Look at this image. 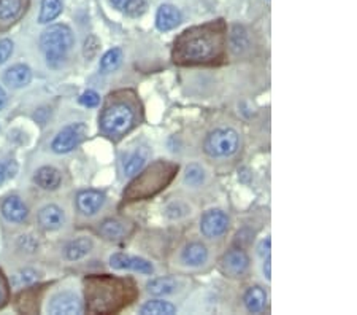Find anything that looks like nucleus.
<instances>
[{
	"label": "nucleus",
	"mask_w": 357,
	"mask_h": 315,
	"mask_svg": "<svg viewBox=\"0 0 357 315\" xmlns=\"http://www.w3.org/2000/svg\"><path fill=\"white\" fill-rule=\"evenodd\" d=\"M270 239H266V240H262L261 242V245H259V255L261 256H268L270 255Z\"/></svg>",
	"instance_id": "35"
},
{
	"label": "nucleus",
	"mask_w": 357,
	"mask_h": 315,
	"mask_svg": "<svg viewBox=\"0 0 357 315\" xmlns=\"http://www.w3.org/2000/svg\"><path fill=\"white\" fill-rule=\"evenodd\" d=\"M100 234L108 240H118L124 236V228L121 223L114 220H107L102 223Z\"/></svg>",
	"instance_id": "26"
},
{
	"label": "nucleus",
	"mask_w": 357,
	"mask_h": 315,
	"mask_svg": "<svg viewBox=\"0 0 357 315\" xmlns=\"http://www.w3.org/2000/svg\"><path fill=\"white\" fill-rule=\"evenodd\" d=\"M178 168L172 166L169 163H156L151 168L146 169L142 175H138L137 179L130 183L128 190L124 191V198L128 199H145L156 194L158 191L172 180L175 170Z\"/></svg>",
	"instance_id": "2"
},
{
	"label": "nucleus",
	"mask_w": 357,
	"mask_h": 315,
	"mask_svg": "<svg viewBox=\"0 0 357 315\" xmlns=\"http://www.w3.org/2000/svg\"><path fill=\"white\" fill-rule=\"evenodd\" d=\"M36 182L43 190H56L61 185V174L59 170L51 168V166H45V168H40L37 170Z\"/></svg>",
	"instance_id": "17"
},
{
	"label": "nucleus",
	"mask_w": 357,
	"mask_h": 315,
	"mask_svg": "<svg viewBox=\"0 0 357 315\" xmlns=\"http://www.w3.org/2000/svg\"><path fill=\"white\" fill-rule=\"evenodd\" d=\"M5 104H7V94H5V91L0 88V110H2Z\"/></svg>",
	"instance_id": "38"
},
{
	"label": "nucleus",
	"mask_w": 357,
	"mask_h": 315,
	"mask_svg": "<svg viewBox=\"0 0 357 315\" xmlns=\"http://www.w3.org/2000/svg\"><path fill=\"white\" fill-rule=\"evenodd\" d=\"M110 265L114 269H119V271H135V272H142V274H153V265L143 258L138 256H130V255H124V254H114L110 258Z\"/></svg>",
	"instance_id": "9"
},
{
	"label": "nucleus",
	"mask_w": 357,
	"mask_h": 315,
	"mask_svg": "<svg viewBox=\"0 0 357 315\" xmlns=\"http://www.w3.org/2000/svg\"><path fill=\"white\" fill-rule=\"evenodd\" d=\"M36 280H37V274L31 271V269H26V271H21L16 274L13 279V285L18 286V288H22V286L31 285L32 282H36Z\"/></svg>",
	"instance_id": "29"
},
{
	"label": "nucleus",
	"mask_w": 357,
	"mask_h": 315,
	"mask_svg": "<svg viewBox=\"0 0 357 315\" xmlns=\"http://www.w3.org/2000/svg\"><path fill=\"white\" fill-rule=\"evenodd\" d=\"M266 301H267V295L261 286H251L245 295V306L248 311L252 314L261 312L264 306H266Z\"/></svg>",
	"instance_id": "20"
},
{
	"label": "nucleus",
	"mask_w": 357,
	"mask_h": 315,
	"mask_svg": "<svg viewBox=\"0 0 357 315\" xmlns=\"http://www.w3.org/2000/svg\"><path fill=\"white\" fill-rule=\"evenodd\" d=\"M5 177H7V170H5V168L2 164H0V185H2L3 183V180H5Z\"/></svg>",
	"instance_id": "39"
},
{
	"label": "nucleus",
	"mask_w": 357,
	"mask_h": 315,
	"mask_svg": "<svg viewBox=\"0 0 357 315\" xmlns=\"http://www.w3.org/2000/svg\"><path fill=\"white\" fill-rule=\"evenodd\" d=\"M96 285L89 290L91 309L94 312L114 311V302L123 298V285L112 279H96L92 280Z\"/></svg>",
	"instance_id": "4"
},
{
	"label": "nucleus",
	"mask_w": 357,
	"mask_h": 315,
	"mask_svg": "<svg viewBox=\"0 0 357 315\" xmlns=\"http://www.w3.org/2000/svg\"><path fill=\"white\" fill-rule=\"evenodd\" d=\"M143 166H145V154H142L138 152L130 154V156L128 158V161H126V164H124L126 175H137Z\"/></svg>",
	"instance_id": "27"
},
{
	"label": "nucleus",
	"mask_w": 357,
	"mask_h": 315,
	"mask_svg": "<svg viewBox=\"0 0 357 315\" xmlns=\"http://www.w3.org/2000/svg\"><path fill=\"white\" fill-rule=\"evenodd\" d=\"M148 291L154 296H165L172 295L176 290V280L172 277H159L148 282Z\"/></svg>",
	"instance_id": "21"
},
{
	"label": "nucleus",
	"mask_w": 357,
	"mask_h": 315,
	"mask_svg": "<svg viewBox=\"0 0 357 315\" xmlns=\"http://www.w3.org/2000/svg\"><path fill=\"white\" fill-rule=\"evenodd\" d=\"M103 203H105V196L102 193L88 190L82 191L77 198V205L79 212H83L84 215H94L102 209Z\"/></svg>",
	"instance_id": "12"
},
{
	"label": "nucleus",
	"mask_w": 357,
	"mask_h": 315,
	"mask_svg": "<svg viewBox=\"0 0 357 315\" xmlns=\"http://www.w3.org/2000/svg\"><path fill=\"white\" fill-rule=\"evenodd\" d=\"M175 312H176V307L172 306L170 302H167V301H149L142 307V314H145V315H149V314L172 315Z\"/></svg>",
	"instance_id": "25"
},
{
	"label": "nucleus",
	"mask_w": 357,
	"mask_h": 315,
	"mask_svg": "<svg viewBox=\"0 0 357 315\" xmlns=\"http://www.w3.org/2000/svg\"><path fill=\"white\" fill-rule=\"evenodd\" d=\"M38 223L40 226L46 231H54L64 225V212H62L57 205H46L38 214Z\"/></svg>",
	"instance_id": "14"
},
{
	"label": "nucleus",
	"mask_w": 357,
	"mask_h": 315,
	"mask_svg": "<svg viewBox=\"0 0 357 315\" xmlns=\"http://www.w3.org/2000/svg\"><path fill=\"white\" fill-rule=\"evenodd\" d=\"M264 272H266V277H267L268 280L272 279V261H270V258H267L266 268H264Z\"/></svg>",
	"instance_id": "36"
},
{
	"label": "nucleus",
	"mask_w": 357,
	"mask_h": 315,
	"mask_svg": "<svg viewBox=\"0 0 357 315\" xmlns=\"http://www.w3.org/2000/svg\"><path fill=\"white\" fill-rule=\"evenodd\" d=\"M221 43V34L213 27H197L186 31L175 43V61L188 62L206 61L215 56Z\"/></svg>",
	"instance_id": "1"
},
{
	"label": "nucleus",
	"mask_w": 357,
	"mask_h": 315,
	"mask_svg": "<svg viewBox=\"0 0 357 315\" xmlns=\"http://www.w3.org/2000/svg\"><path fill=\"white\" fill-rule=\"evenodd\" d=\"M48 312L56 314V315L79 314L82 312V302H79L78 298L72 293H59L51 300L48 306Z\"/></svg>",
	"instance_id": "11"
},
{
	"label": "nucleus",
	"mask_w": 357,
	"mask_h": 315,
	"mask_svg": "<svg viewBox=\"0 0 357 315\" xmlns=\"http://www.w3.org/2000/svg\"><path fill=\"white\" fill-rule=\"evenodd\" d=\"M86 134H88V128L83 123H77L72 126H67L66 129H62L59 134L56 135V139L53 140V148L54 153H68L72 152L73 148H77L79 143L84 140Z\"/></svg>",
	"instance_id": "7"
},
{
	"label": "nucleus",
	"mask_w": 357,
	"mask_h": 315,
	"mask_svg": "<svg viewBox=\"0 0 357 315\" xmlns=\"http://www.w3.org/2000/svg\"><path fill=\"white\" fill-rule=\"evenodd\" d=\"M40 47L46 54L48 66L59 67L64 62L66 54L73 47L72 31L66 24L50 26L40 37Z\"/></svg>",
	"instance_id": "3"
},
{
	"label": "nucleus",
	"mask_w": 357,
	"mask_h": 315,
	"mask_svg": "<svg viewBox=\"0 0 357 315\" xmlns=\"http://www.w3.org/2000/svg\"><path fill=\"white\" fill-rule=\"evenodd\" d=\"M135 115L126 104H114L105 108L100 118V128L110 135H123L134 124Z\"/></svg>",
	"instance_id": "5"
},
{
	"label": "nucleus",
	"mask_w": 357,
	"mask_h": 315,
	"mask_svg": "<svg viewBox=\"0 0 357 315\" xmlns=\"http://www.w3.org/2000/svg\"><path fill=\"white\" fill-rule=\"evenodd\" d=\"M97 48H99V42H97L96 37H89L84 43V56L91 59L92 56L97 53Z\"/></svg>",
	"instance_id": "33"
},
{
	"label": "nucleus",
	"mask_w": 357,
	"mask_h": 315,
	"mask_svg": "<svg viewBox=\"0 0 357 315\" xmlns=\"http://www.w3.org/2000/svg\"><path fill=\"white\" fill-rule=\"evenodd\" d=\"M7 296H8V290H7V284H5L3 277L0 276V307L5 305V301H7Z\"/></svg>",
	"instance_id": "34"
},
{
	"label": "nucleus",
	"mask_w": 357,
	"mask_h": 315,
	"mask_svg": "<svg viewBox=\"0 0 357 315\" xmlns=\"http://www.w3.org/2000/svg\"><path fill=\"white\" fill-rule=\"evenodd\" d=\"M121 62H123V51L121 48H113L103 54L100 59V68L103 72H113L121 66Z\"/></svg>",
	"instance_id": "24"
},
{
	"label": "nucleus",
	"mask_w": 357,
	"mask_h": 315,
	"mask_svg": "<svg viewBox=\"0 0 357 315\" xmlns=\"http://www.w3.org/2000/svg\"><path fill=\"white\" fill-rule=\"evenodd\" d=\"M208 258V251L206 247L202 244H189L186 249L183 250V261L189 266H200L204 265Z\"/></svg>",
	"instance_id": "19"
},
{
	"label": "nucleus",
	"mask_w": 357,
	"mask_h": 315,
	"mask_svg": "<svg viewBox=\"0 0 357 315\" xmlns=\"http://www.w3.org/2000/svg\"><path fill=\"white\" fill-rule=\"evenodd\" d=\"M24 0H0V22H13L20 18Z\"/></svg>",
	"instance_id": "18"
},
{
	"label": "nucleus",
	"mask_w": 357,
	"mask_h": 315,
	"mask_svg": "<svg viewBox=\"0 0 357 315\" xmlns=\"http://www.w3.org/2000/svg\"><path fill=\"white\" fill-rule=\"evenodd\" d=\"M180 22H181L180 10L169 3L160 5L156 15V26L159 31H164V32L172 31V29H175Z\"/></svg>",
	"instance_id": "13"
},
{
	"label": "nucleus",
	"mask_w": 357,
	"mask_h": 315,
	"mask_svg": "<svg viewBox=\"0 0 357 315\" xmlns=\"http://www.w3.org/2000/svg\"><path fill=\"white\" fill-rule=\"evenodd\" d=\"M11 53H13V42L8 38L0 40V66L10 59Z\"/></svg>",
	"instance_id": "31"
},
{
	"label": "nucleus",
	"mask_w": 357,
	"mask_h": 315,
	"mask_svg": "<svg viewBox=\"0 0 357 315\" xmlns=\"http://www.w3.org/2000/svg\"><path fill=\"white\" fill-rule=\"evenodd\" d=\"M62 11L61 0H42V7H40L38 22L48 24L50 21H54Z\"/></svg>",
	"instance_id": "22"
},
{
	"label": "nucleus",
	"mask_w": 357,
	"mask_h": 315,
	"mask_svg": "<svg viewBox=\"0 0 357 315\" xmlns=\"http://www.w3.org/2000/svg\"><path fill=\"white\" fill-rule=\"evenodd\" d=\"M229 228V219L222 210H208L202 217L200 229L206 237H220Z\"/></svg>",
	"instance_id": "8"
},
{
	"label": "nucleus",
	"mask_w": 357,
	"mask_h": 315,
	"mask_svg": "<svg viewBox=\"0 0 357 315\" xmlns=\"http://www.w3.org/2000/svg\"><path fill=\"white\" fill-rule=\"evenodd\" d=\"M238 148V134L232 129H218L206 137L205 152L210 156H230Z\"/></svg>",
	"instance_id": "6"
},
{
	"label": "nucleus",
	"mask_w": 357,
	"mask_h": 315,
	"mask_svg": "<svg viewBox=\"0 0 357 315\" xmlns=\"http://www.w3.org/2000/svg\"><path fill=\"white\" fill-rule=\"evenodd\" d=\"M248 266H250V258H248L245 251L240 249L227 251V254L224 255L221 260L222 272L227 274V276H232V277L243 274L248 269Z\"/></svg>",
	"instance_id": "10"
},
{
	"label": "nucleus",
	"mask_w": 357,
	"mask_h": 315,
	"mask_svg": "<svg viewBox=\"0 0 357 315\" xmlns=\"http://www.w3.org/2000/svg\"><path fill=\"white\" fill-rule=\"evenodd\" d=\"M32 80V72L31 68L24 64H18L10 67L7 72H5V83H7L10 88H24L26 85L31 83Z\"/></svg>",
	"instance_id": "16"
},
{
	"label": "nucleus",
	"mask_w": 357,
	"mask_h": 315,
	"mask_svg": "<svg viewBox=\"0 0 357 315\" xmlns=\"http://www.w3.org/2000/svg\"><path fill=\"white\" fill-rule=\"evenodd\" d=\"M91 249H92L91 240L86 239V237H79V239L73 240V242L67 245L66 255H67L68 260H79V258L88 255Z\"/></svg>",
	"instance_id": "23"
},
{
	"label": "nucleus",
	"mask_w": 357,
	"mask_h": 315,
	"mask_svg": "<svg viewBox=\"0 0 357 315\" xmlns=\"http://www.w3.org/2000/svg\"><path fill=\"white\" fill-rule=\"evenodd\" d=\"M126 13L132 18H138L148 10V0H128V3L124 5Z\"/></svg>",
	"instance_id": "28"
},
{
	"label": "nucleus",
	"mask_w": 357,
	"mask_h": 315,
	"mask_svg": "<svg viewBox=\"0 0 357 315\" xmlns=\"http://www.w3.org/2000/svg\"><path fill=\"white\" fill-rule=\"evenodd\" d=\"M2 214L5 219L13 223H21L27 219V207L26 204L18 196H10L3 200Z\"/></svg>",
	"instance_id": "15"
},
{
	"label": "nucleus",
	"mask_w": 357,
	"mask_h": 315,
	"mask_svg": "<svg viewBox=\"0 0 357 315\" xmlns=\"http://www.w3.org/2000/svg\"><path fill=\"white\" fill-rule=\"evenodd\" d=\"M79 102H82V105L92 108V107L99 105L100 97L96 93V91H86V93H83L82 97H79Z\"/></svg>",
	"instance_id": "32"
},
{
	"label": "nucleus",
	"mask_w": 357,
	"mask_h": 315,
	"mask_svg": "<svg viewBox=\"0 0 357 315\" xmlns=\"http://www.w3.org/2000/svg\"><path fill=\"white\" fill-rule=\"evenodd\" d=\"M186 182L189 185H200V183L204 182V170L197 168V166H191V168L188 169Z\"/></svg>",
	"instance_id": "30"
},
{
	"label": "nucleus",
	"mask_w": 357,
	"mask_h": 315,
	"mask_svg": "<svg viewBox=\"0 0 357 315\" xmlns=\"http://www.w3.org/2000/svg\"><path fill=\"white\" fill-rule=\"evenodd\" d=\"M112 3H113V7H114V8L123 10V8H124V5L128 3V0H112Z\"/></svg>",
	"instance_id": "37"
}]
</instances>
